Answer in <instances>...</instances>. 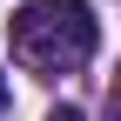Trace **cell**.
Wrapping results in <instances>:
<instances>
[{
  "label": "cell",
  "instance_id": "1",
  "mask_svg": "<svg viewBox=\"0 0 121 121\" xmlns=\"http://www.w3.org/2000/svg\"><path fill=\"white\" fill-rule=\"evenodd\" d=\"M94 7L87 0H27L13 13V60L34 74H74L94 60Z\"/></svg>",
  "mask_w": 121,
  "mask_h": 121
},
{
  "label": "cell",
  "instance_id": "2",
  "mask_svg": "<svg viewBox=\"0 0 121 121\" xmlns=\"http://www.w3.org/2000/svg\"><path fill=\"white\" fill-rule=\"evenodd\" d=\"M47 121H87V114H81V108H54Z\"/></svg>",
  "mask_w": 121,
  "mask_h": 121
},
{
  "label": "cell",
  "instance_id": "3",
  "mask_svg": "<svg viewBox=\"0 0 121 121\" xmlns=\"http://www.w3.org/2000/svg\"><path fill=\"white\" fill-rule=\"evenodd\" d=\"M108 121H121V94H114V108H108Z\"/></svg>",
  "mask_w": 121,
  "mask_h": 121
},
{
  "label": "cell",
  "instance_id": "4",
  "mask_svg": "<svg viewBox=\"0 0 121 121\" xmlns=\"http://www.w3.org/2000/svg\"><path fill=\"white\" fill-rule=\"evenodd\" d=\"M0 108H7V81H0Z\"/></svg>",
  "mask_w": 121,
  "mask_h": 121
}]
</instances>
